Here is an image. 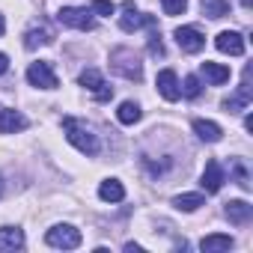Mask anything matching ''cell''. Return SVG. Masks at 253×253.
<instances>
[{
	"instance_id": "obj_31",
	"label": "cell",
	"mask_w": 253,
	"mask_h": 253,
	"mask_svg": "<svg viewBox=\"0 0 253 253\" xmlns=\"http://www.w3.org/2000/svg\"><path fill=\"white\" fill-rule=\"evenodd\" d=\"M6 69H9V57H6V54H0V75H3Z\"/></svg>"
},
{
	"instance_id": "obj_1",
	"label": "cell",
	"mask_w": 253,
	"mask_h": 253,
	"mask_svg": "<svg viewBox=\"0 0 253 253\" xmlns=\"http://www.w3.org/2000/svg\"><path fill=\"white\" fill-rule=\"evenodd\" d=\"M63 128H66L69 143H72L78 152H84V155H95V152H98V137L86 128V125H81L78 119L66 116V119H63Z\"/></svg>"
},
{
	"instance_id": "obj_6",
	"label": "cell",
	"mask_w": 253,
	"mask_h": 253,
	"mask_svg": "<svg viewBox=\"0 0 253 253\" xmlns=\"http://www.w3.org/2000/svg\"><path fill=\"white\" fill-rule=\"evenodd\" d=\"M27 81L33 86H42V89H57V75H54L51 63H42V60L27 69Z\"/></svg>"
},
{
	"instance_id": "obj_12",
	"label": "cell",
	"mask_w": 253,
	"mask_h": 253,
	"mask_svg": "<svg viewBox=\"0 0 253 253\" xmlns=\"http://www.w3.org/2000/svg\"><path fill=\"white\" fill-rule=\"evenodd\" d=\"M223 211H226L229 223H235V226H247L250 217H253V206H247L244 200H229Z\"/></svg>"
},
{
	"instance_id": "obj_21",
	"label": "cell",
	"mask_w": 253,
	"mask_h": 253,
	"mask_svg": "<svg viewBox=\"0 0 253 253\" xmlns=\"http://www.w3.org/2000/svg\"><path fill=\"white\" fill-rule=\"evenodd\" d=\"M203 203H206L203 194H179V197L173 200V206H176L179 211H197Z\"/></svg>"
},
{
	"instance_id": "obj_14",
	"label": "cell",
	"mask_w": 253,
	"mask_h": 253,
	"mask_svg": "<svg viewBox=\"0 0 253 253\" xmlns=\"http://www.w3.org/2000/svg\"><path fill=\"white\" fill-rule=\"evenodd\" d=\"M51 42H54V30L48 24H39V27H33V30L24 33V48L27 51H36L39 45H51Z\"/></svg>"
},
{
	"instance_id": "obj_17",
	"label": "cell",
	"mask_w": 253,
	"mask_h": 253,
	"mask_svg": "<svg viewBox=\"0 0 253 253\" xmlns=\"http://www.w3.org/2000/svg\"><path fill=\"white\" fill-rule=\"evenodd\" d=\"M24 247V232L18 226H0V250H18Z\"/></svg>"
},
{
	"instance_id": "obj_11",
	"label": "cell",
	"mask_w": 253,
	"mask_h": 253,
	"mask_svg": "<svg viewBox=\"0 0 253 253\" xmlns=\"http://www.w3.org/2000/svg\"><path fill=\"white\" fill-rule=\"evenodd\" d=\"M200 185H203V191H206V194H217V191L223 188V167H220L217 161H209V164H206V170H203Z\"/></svg>"
},
{
	"instance_id": "obj_32",
	"label": "cell",
	"mask_w": 253,
	"mask_h": 253,
	"mask_svg": "<svg viewBox=\"0 0 253 253\" xmlns=\"http://www.w3.org/2000/svg\"><path fill=\"white\" fill-rule=\"evenodd\" d=\"M3 30H6V24H3V15H0V36H3Z\"/></svg>"
},
{
	"instance_id": "obj_13",
	"label": "cell",
	"mask_w": 253,
	"mask_h": 253,
	"mask_svg": "<svg viewBox=\"0 0 253 253\" xmlns=\"http://www.w3.org/2000/svg\"><path fill=\"white\" fill-rule=\"evenodd\" d=\"M27 128V119L18 113V110H9V107H0V134H15Z\"/></svg>"
},
{
	"instance_id": "obj_2",
	"label": "cell",
	"mask_w": 253,
	"mask_h": 253,
	"mask_svg": "<svg viewBox=\"0 0 253 253\" xmlns=\"http://www.w3.org/2000/svg\"><path fill=\"white\" fill-rule=\"evenodd\" d=\"M110 69H113L116 75H122V78H128V81H140V78H143V63H140V57H137L134 51H128V48H116V51L110 54Z\"/></svg>"
},
{
	"instance_id": "obj_3",
	"label": "cell",
	"mask_w": 253,
	"mask_h": 253,
	"mask_svg": "<svg viewBox=\"0 0 253 253\" xmlns=\"http://www.w3.org/2000/svg\"><path fill=\"white\" fill-rule=\"evenodd\" d=\"M45 241H48L51 247H63V250H75V247H81V229H75V226H69V223H60V226H54V229H48V235H45Z\"/></svg>"
},
{
	"instance_id": "obj_24",
	"label": "cell",
	"mask_w": 253,
	"mask_h": 253,
	"mask_svg": "<svg viewBox=\"0 0 253 253\" xmlns=\"http://www.w3.org/2000/svg\"><path fill=\"white\" fill-rule=\"evenodd\" d=\"M179 86H182V92H185L188 98H197V95H200V78H197V75H188Z\"/></svg>"
},
{
	"instance_id": "obj_26",
	"label": "cell",
	"mask_w": 253,
	"mask_h": 253,
	"mask_svg": "<svg viewBox=\"0 0 253 253\" xmlns=\"http://www.w3.org/2000/svg\"><path fill=\"white\" fill-rule=\"evenodd\" d=\"M92 12H95V15H113L116 6L110 3V0H92Z\"/></svg>"
},
{
	"instance_id": "obj_9",
	"label": "cell",
	"mask_w": 253,
	"mask_h": 253,
	"mask_svg": "<svg viewBox=\"0 0 253 253\" xmlns=\"http://www.w3.org/2000/svg\"><path fill=\"white\" fill-rule=\"evenodd\" d=\"M155 86H158V92H161L167 101H176V98L182 95V86H179V78H176V72H173V69H164V72H158V78H155Z\"/></svg>"
},
{
	"instance_id": "obj_29",
	"label": "cell",
	"mask_w": 253,
	"mask_h": 253,
	"mask_svg": "<svg viewBox=\"0 0 253 253\" xmlns=\"http://www.w3.org/2000/svg\"><path fill=\"white\" fill-rule=\"evenodd\" d=\"M232 170H235V179H238V185H241V188H250V176H247V170H244L241 164H235Z\"/></svg>"
},
{
	"instance_id": "obj_25",
	"label": "cell",
	"mask_w": 253,
	"mask_h": 253,
	"mask_svg": "<svg viewBox=\"0 0 253 253\" xmlns=\"http://www.w3.org/2000/svg\"><path fill=\"white\" fill-rule=\"evenodd\" d=\"M161 6L167 15H182L188 9V0H161Z\"/></svg>"
},
{
	"instance_id": "obj_8",
	"label": "cell",
	"mask_w": 253,
	"mask_h": 253,
	"mask_svg": "<svg viewBox=\"0 0 253 253\" xmlns=\"http://www.w3.org/2000/svg\"><path fill=\"white\" fill-rule=\"evenodd\" d=\"M214 45H217L220 54H229V57H241V54H244V36L235 33V30H223V33H217Z\"/></svg>"
},
{
	"instance_id": "obj_10",
	"label": "cell",
	"mask_w": 253,
	"mask_h": 253,
	"mask_svg": "<svg viewBox=\"0 0 253 253\" xmlns=\"http://www.w3.org/2000/svg\"><path fill=\"white\" fill-rule=\"evenodd\" d=\"M250 69L244 72V81H241V86H238V92L235 95H229V98H223V110L226 113H238V110H244L247 104H250Z\"/></svg>"
},
{
	"instance_id": "obj_23",
	"label": "cell",
	"mask_w": 253,
	"mask_h": 253,
	"mask_svg": "<svg viewBox=\"0 0 253 253\" xmlns=\"http://www.w3.org/2000/svg\"><path fill=\"white\" fill-rule=\"evenodd\" d=\"M78 81H81V86H86V89H89V92H95V89H98V86H101V84H104V81H101V75H98V72H95V69H84V72H81V78H78Z\"/></svg>"
},
{
	"instance_id": "obj_30",
	"label": "cell",
	"mask_w": 253,
	"mask_h": 253,
	"mask_svg": "<svg viewBox=\"0 0 253 253\" xmlns=\"http://www.w3.org/2000/svg\"><path fill=\"white\" fill-rule=\"evenodd\" d=\"M125 253H143V247L134 244V241H128V244H125Z\"/></svg>"
},
{
	"instance_id": "obj_16",
	"label": "cell",
	"mask_w": 253,
	"mask_h": 253,
	"mask_svg": "<svg viewBox=\"0 0 253 253\" xmlns=\"http://www.w3.org/2000/svg\"><path fill=\"white\" fill-rule=\"evenodd\" d=\"M229 247H232V238L223 235V232H211V235H206V238L200 241V250H203V253H223V250H229Z\"/></svg>"
},
{
	"instance_id": "obj_33",
	"label": "cell",
	"mask_w": 253,
	"mask_h": 253,
	"mask_svg": "<svg viewBox=\"0 0 253 253\" xmlns=\"http://www.w3.org/2000/svg\"><path fill=\"white\" fill-rule=\"evenodd\" d=\"M0 194H3V182H0Z\"/></svg>"
},
{
	"instance_id": "obj_20",
	"label": "cell",
	"mask_w": 253,
	"mask_h": 253,
	"mask_svg": "<svg viewBox=\"0 0 253 253\" xmlns=\"http://www.w3.org/2000/svg\"><path fill=\"white\" fill-rule=\"evenodd\" d=\"M98 197H101L104 203H119V200L125 197V188H122V182L107 179V182H101V185H98Z\"/></svg>"
},
{
	"instance_id": "obj_7",
	"label": "cell",
	"mask_w": 253,
	"mask_h": 253,
	"mask_svg": "<svg viewBox=\"0 0 253 253\" xmlns=\"http://www.w3.org/2000/svg\"><path fill=\"white\" fill-rule=\"evenodd\" d=\"M176 42L185 54H200L206 48V36L197 30V27H179L176 30Z\"/></svg>"
},
{
	"instance_id": "obj_28",
	"label": "cell",
	"mask_w": 253,
	"mask_h": 253,
	"mask_svg": "<svg viewBox=\"0 0 253 253\" xmlns=\"http://www.w3.org/2000/svg\"><path fill=\"white\" fill-rule=\"evenodd\" d=\"M92 95H95V101H110V98H113V86L101 84V86H98V89H95Z\"/></svg>"
},
{
	"instance_id": "obj_15",
	"label": "cell",
	"mask_w": 253,
	"mask_h": 253,
	"mask_svg": "<svg viewBox=\"0 0 253 253\" xmlns=\"http://www.w3.org/2000/svg\"><path fill=\"white\" fill-rule=\"evenodd\" d=\"M194 134L206 143H217L223 137V128L217 122H209V119H194Z\"/></svg>"
},
{
	"instance_id": "obj_5",
	"label": "cell",
	"mask_w": 253,
	"mask_h": 253,
	"mask_svg": "<svg viewBox=\"0 0 253 253\" xmlns=\"http://www.w3.org/2000/svg\"><path fill=\"white\" fill-rule=\"evenodd\" d=\"M143 24H155V18L152 15H140L137 12V6L131 3V0H128V3H122V15H119V27L125 30V33H134V30H140Z\"/></svg>"
},
{
	"instance_id": "obj_27",
	"label": "cell",
	"mask_w": 253,
	"mask_h": 253,
	"mask_svg": "<svg viewBox=\"0 0 253 253\" xmlns=\"http://www.w3.org/2000/svg\"><path fill=\"white\" fill-rule=\"evenodd\" d=\"M149 54L164 57V45H161V36H158V33H152V36H149Z\"/></svg>"
},
{
	"instance_id": "obj_18",
	"label": "cell",
	"mask_w": 253,
	"mask_h": 253,
	"mask_svg": "<svg viewBox=\"0 0 253 253\" xmlns=\"http://www.w3.org/2000/svg\"><path fill=\"white\" fill-rule=\"evenodd\" d=\"M200 72H203V78L209 81V84H214V86H220V84H226L229 81V69L226 66H220V63H203L200 66Z\"/></svg>"
},
{
	"instance_id": "obj_4",
	"label": "cell",
	"mask_w": 253,
	"mask_h": 253,
	"mask_svg": "<svg viewBox=\"0 0 253 253\" xmlns=\"http://www.w3.org/2000/svg\"><path fill=\"white\" fill-rule=\"evenodd\" d=\"M57 21L66 24V27H75V30H92V27H95L92 12H86V9H75V6H63L60 15H57Z\"/></svg>"
},
{
	"instance_id": "obj_19",
	"label": "cell",
	"mask_w": 253,
	"mask_h": 253,
	"mask_svg": "<svg viewBox=\"0 0 253 253\" xmlns=\"http://www.w3.org/2000/svg\"><path fill=\"white\" fill-rule=\"evenodd\" d=\"M140 116H143V110H140L137 101H122L119 110H116V119L122 125H134V122H140Z\"/></svg>"
},
{
	"instance_id": "obj_22",
	"label": "cell",
	"mask_w": 253,
	"mask_h": 253,
	"mask_svg": "<svg viewBox=\"0 0 253 253\" xmlns=\"http://www.w3.org/2000/svg\"><path fill=\"white\" fill-rule=\"evenodd\" d=\"M200 9L209 18H223L229 12V3H226V0H200Z\"/></svg>"
}]
</instances>
